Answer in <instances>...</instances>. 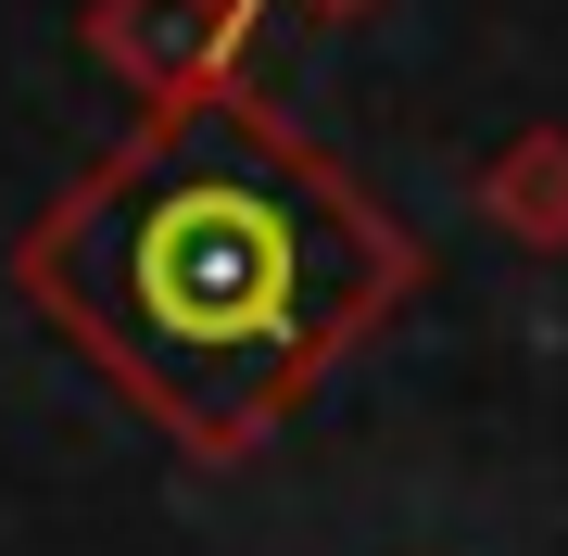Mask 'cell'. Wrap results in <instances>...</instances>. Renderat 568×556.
Returning <instances> with one entry per match:
<instances>
[{
    "label": "cell",
    "mask_w": 568,
    "mask_h": 556,
    "mask_svg": "<svg viewBox=\"0 0 568 556\" xmlns=\"http://www.w3.org/2000/svg\"><path fill=\"white\" fill-rule=\"evenodd\" d=\"M253 13H265V0H89V51L140 89V114H164V102L241 89Z\"/></svg>",
    "instance_id": "2"
},
{
    "label": "cell",
    "mask_w": 568,
    "mask_h": 556,
    "mask_svg": "<svg viewBox=\"0 0 568 556\" xmlns=\"http://www.w3.org/2000/svg\"><path fill=\"white\" fill-rule=\"evenodd\" d=\"M304 13H366V0H304Z\"/></svg>",
    "instance_id": "4"
},
{
    "label": "cell",
    "mask_w": 568,
    "mask_h": 556,
    "mask_svg": "<svg viewBox=\"0 0 568 556\" xmlns=\"http://www.w3.org/2000/svg\"><path fill=\"white\" fill-rule=\"evenodd\" d=\"M480 215L506 228V241H530V253L568 241V127H518V140L493 152L480 165Z\"/></svg>",
    "instance_id": "3"
},
{
    "label": "cell",
    "mask_w": 568,
    "mask_h": 556,
    "mask_svg": "<svg viewBox=\"0 0 568 556\" xmlns=\"http://www.w3.org/2000/svg\"><path fill=\"white\" fill-rule=\"evenodd\" d=\"M417 279V228L253 89L140 114L13 241V291L190 455H253Z\"/></svg>",
    "instance_id": "1"
}]
</instances>
